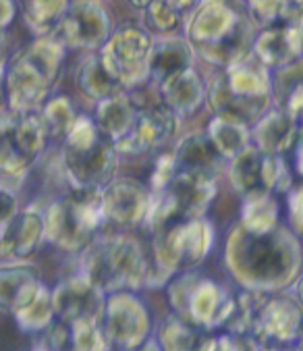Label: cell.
<instances>
[{
	"mask_svg": "<svg viewBox=\"0 0 303 351\" xmlns=\"http://www.w3.org/2000/svg\"><path fill=\"white\" fill-rule=\"evenodd\" d=\"M224 266L243 291L282 293L303 272V243L284 223L268 233H250L237 225L224 243Z\"/></svg>",
	"mask_w": 303,
	"mask_h": 351,
	"instance_id": "6da1fadb",
	"label": "cell"
},
{
	"mask_svg": "<svg viewBox=\"0 0 303 351\" xmlns=\"http://www.w3.org/2000/svg\"><path fill=\"white\" fill-rule=\"evenodd\" d=\"M66 50L52 38H34L7 64L5 100L15 112H40L62 75Z\"/></svg>",
	"mask_w": 303,
	"mask_h": 351,
	"instance_id": "7a4b0ae2",
	"label": "cell"
},
{
	"mask_svg": "<svg viewBox=\"0 0 303 351\" xmlns=\"http://www.w3.org/2000/svg\"><path fill=\"white\" fill-rule=\"evenodd\" d=\"M80 256L82 274L106 295L147 289L152 258L129 233H100Z\"/></svg>",
	"mask_w": 303,
	"mask_h": 351,
	"instance_id": "3957f363",
	"label": "cell"
},
{
	"mask_svg": "<svg viewBox=\"0 0 303 351\" xmlns=\"http://www.w3.org/2000/svg\"><path fill=\"white\" fill-rule=\"evenodd\" d=\"M206 104L214 117L254 127L274 106L270 71L254 56L216 71L206 84Z\"/></svg>",
	"mask_w": 303,
	"mask_h": 351,
	"instance_id": "277c9868",
	"label": "cell"
},
{
	"mask_svg": "<svg viewBox=\"0 0 303 351\" xmlns=\"http://www.w3.org/2000/svg\"><path fill=\"white\" fill-rule=\"evenodd\" d=\"M152 235V266L147 289L169 285L173 276L185 270L199 268L216 243V229L204 219L175 221Z\"/></svg>",
	"mask_w": 303,
	"mask_h": 351,
	"instance_id": "5b68a950",
	"label": "cell"
},
{
	"mask_svg": "<svg viewBox=\"0 0 303 351\" xmlns=\"http://www.w3.org/2000/svg\"><path fill=\"white\" fill-rule=\"evenodd\" d=\"M117 146L98 129L94 117L80 114L60 144V169L71 189H104L117 173Z\"/></svg>",
	"mask_w": 303,
	"mask_h": 351,
	"instance_id": "8992f818",
	"label": "cell"
},
{
	"mask_svg": "<svg viewBox=\"0 0 303 351\" xmlns=\"http://www.w3.org/2000/svg\"><path fill=\"white\" fill-rule=\"evenodd\" d=\"M46 241L66 254H82L108 223L102 189H71L52 197L44 208Z\"/></svg>",
	"mask_w": 303,
	"mask_h": 351,
	"instance_id": "52a82bcc",
	"label": "cell"
},
{
	"mask_svg": "<svg viewBox=\"0 0 303 351\" xmlns=\"http://www.w3.org/2000/svg\"><path fill=\"white\" fill-rule=\"evenodd\" d=\"M48 146L50 139L38 112L5 108L0 112V185L19 193Z\"/></svg>",
	"mask_w": 303,
	"mask_h": 351,
	"instance_id": "ba28073f",
	"label": "cell"
},
{
	"mask_svg": "<svg viewBox=\"0 0 303 351\" xmlns=\"http://www.w3.org/2000/svg\"><path fill=\"white\" fill-rule=\"evenodd\" d=\"M167 293L173 314L210 332L222 328L233 298V291L224 289L218 280L204 274L199 268L173 276L167 285Z\"/></svg>",
	"mask_w": 303,
	"mask_h": 351,
	"instance_id": "9c48e42d",
	"label": "cell"
},
{
	"mask_svg": "<svg viewBox=\"0 0 303 351\" xmlns=\"http://www.w3.org/2000/svg\"><path fill=\"white\" fill-rule=\"evenodd\" d=\"M218 193V183L212 177L177 171V175L158 191H152V204L145 219L149 233L175 223L204 219Z\"/></svg>",
	"mask_w": 303,
	"mask_h": 351,
	"instance_id": "30bf717a",
	"label": "cell"
},
{
	"mask_svg": "<svg viewBox=\"0 0 303 351\" xmlns=\"http://www.w3.org/2000/svg\"><path fill=\"white\" fill-rule=\"evenodd\" d=\"M152 42L154 38L141 25H121L100 48L98 56L104 69L123 92H135L149 84Z\"/></svg>",
	"mask_w": 303,
	"mask_h": 351,
	"instance_id": "8fae6325",
	"label": "cell"
},
{
	"mask_svg": "<svg viewBox=\"0 0 303 351\" xmlns=\"http://www.w3.org/2000/svg\"><path fill=\"white\" fill-rule=\"evenodd\" d=\"M233 189L241 195H256V193H272V195H287L293 187V173L284 156L266 154L254 146L233 158L226 167Z\"/></svg>",
	"mask_w": 303,
	"mask_h": 351,
	"instance_id": "7c38bea8",
	"label": "cell"
},
{
	"mask_svg": "<svg viewBox=\"0 0 303 351\" xmlns=\"http://www.w3.org/2000/svg\"><path fill=\"white\" fill-rule=\"evenodd\" d=\"M181 119L160 100L137 102V114L129 133L117 142L119 156H141L169 144L179 135Z\"/></svg>",
	"mask_w": 303,
	"mask_h": 351,
	"instance_id": "4fadbf2b",
	"label": "cell"
},
{
	"mask_svg": "<svg viewBox=\"0 0 303 351\" xmlns=\"http://www.w3.org/2000/svg\"><path fill=\"white\" fill-rule=\"evenodd\" d=\"M102 326L110 347L133 351L149 339L152 318L147 306L131 291L106 295Z\"/></svg>",
	"mask_w": 303,
	"mask_h": 351,
	"instance_id": "5bb4252c",
	"label": "cell"
},
{
	"mask_svg": "<svg viewBox=\"0 0 303 351\" xmlns=\"http://www.w3.org/2000/svg\"><path fill=\"white\" fill-rule=\"evenodd\" d=\"M112 34V17L100 3H69L50 36L64 50H100Z\"/></svg>",
	"mask_w": 303,
	"mask_h": 351,
	"instance_id": "9a60e30c",
	"label": "cell"
},
{
	"mask_svg": "<svg viewBox=\"0 0 303 351\" xmlns=\"http://www.w3.org/2000/svg\"><path fill=\"white\" fill-rule=\"evenodd\" d=\"M303 335V312L291 293L268 295L258 312L252 328V339L264 345L295 347Z\"/></svg>",
	"mask_w": 303,
	"mask_h": 351,
	"instance_id": "2e32d148",
	"label": "cell"
},
{
	"mask_svg": "<svg viewBox=\"0 0 303 351\" xmlns=\"http://www.w3.org/2000/svg\"><path fill=\"white\" fill-rule=\"evenodd\" d=\"M149 204V185L131 177H114L102 189V208L106 221L117 225L119 229H133L145 225Z\"/></svg>",
	"mask_w": 303,
	"mask_h": 351,
	"instance_id": "e0dca14e",
	"label": "cell"
},
{
	"mask_svg": "<svg viewBox=\"0 0 303 351\" xmlns=\"http://www.w3.org/2000/svg\"><path fill=\"white\" fill-rule=\"evenodd\" d=\"M241 17L243 13L229 3H195L185 21V38L195 56L220 44L237 27Z\"/></svg>",
	"mask_w": 303,
	"mask_h": 351,
	"instance_id": "ac0fdd59",
	"label": "cell"
},
{
	"mask_svg": "<svg viewBox=\"0 0 303 351\" xmlns=\"http://www.w3.org/2000/svg\"><path fill=\"white\" fill-rule=\"evenodd\" d=\"M52 306L56 320L64 324H73L86 318L102 320L106 293L80 272L69 278H62L52 289Z\"/></svg>",
	"mask_w": 303,
	"mask_h": 351,
	"instance_id": "d6986e66",
	"label": "cell"
},
{
	"mask_svg": "<svg viewBox=\"0 0 303 351\" xmlns=\"http://www.w3.org/2000/svg\"><path fill=\"white\" fill-rule=\"evenodd\" d=\"M46 241L44 208L36 204L21 208V213L0 231V258L5 262H27Z\"/></svg>",
	"mask_w": 303,
	"mask_h": 351,
	"instance_id": "ffe728a7",
	"label": "cell"
},
{
	"mask_svg": "<svg viewBox=\"0 0 303 351\" xmlns=\"http://www.w3.org/2000/svg\"><path fill=\"white\" fill-rule=\"evenodd\" d=\"M48 287L38 266L29 262H7L0 266V312L17 314Z\"/></svg>",
	"mask_w": 303,
	"mask_h": 351,
	"instance_id": "44dd1931",
	"label": "cell"
},
{
	"mask_svg": "<svg viewBox=\"0 0 303 351\" xmlns=\"http://www.w3.org/2000/svg\"><path fill=\"white\" fill-rule=\"evenodd\" d=\"M195 52L185 36L154 38L149 52V88L158 90L167 80L195 69Z\"/></svg>",
	"mask_w": 303,
	"mask_h": 351,
	"instance_id": "7402d4cb",
	"label": "cell"
},
{
	"mask_svg": "<svg viewBox=\"0 0 303 351\" xmlns=\"http://www.w3.org/2000/svg\"><path fill=\"white\" fill-rule=\"evenodd\" d=\"M252 56L268 71H276V69L303 56V32L289 25L262 29L256 36Z\"/></svg>",
	"mask_w": 303,
	"mask_h": 351,
	"instance_id": "603a6c76",
	"label": "cell"
},
{
	"mask_svg": "<svg viewBox=\"0 0 303 351\" xmlns=\"http://www.w3.org/2000/svg\"><path fill=\"white\" fill-rule=\"evenodd\" d=\"M173 156L177 171L206 175L212 179H216L226 165V160L218 154L206 131H191L181 137L175 146Z\"/></svg>",
	"mask_w": 303,
	"mask_h": 351,
	"instance_id": "cb8c5ba5",
	"label": "cell"
},
{
	"mask_svg": "<svg viewBox=\"0 0 303 351\" xmlns=\"http://www.w3.org/2000/svg\"><path fill=\"white\" fill-rule=\"evenodd\" d=\"M299 137V123L284 110L272 106L254 127H252V146L266 152L284 156L293 150Z\"/></svg>",
	"mask_w": 303,
	"mask_h": 351,
	"instance_id": "d4e9b609",
	"label": "cell"
},
{
	"mask_svg": "<svg viewBox=\"0 0 303 351\" xmlns=\"http://www.w3.org/2000/svg\"><path fill=\"white\" fill-rule=\"evenodd\" d=\"M158 98L169 110L183 119L199 110L206 102V84L195 69H189V71L167 80L158 88Z\"/></svg>",
	"mask_w": 303,
	"mask_h": 351,
	"instance_id": "484cf974",
	"label": "cell"
},
{
	"mask_svg": "<svg viewBox=\"0 0 303 351\" xmlns=\"http://www.w3.org/2000/svg\"><path fill=\"white\" fill-rule=\"evenodd\" d=\"M162 351H216L218 335L204 330L177 314H169L156 335Z\"/></svg>",
	"mask_w": 303,
	"mask_h": 351,
	"instance_id": "4316f807",
	"label": "cell"
},
{
	"mask_svg": "<svg viewBox=\"0 0 303 351\" xmlns=\"http://www.w3.org/2000/svg\"><path fill=\"white\" fill-rule=\"evenodd\" d=\"M272 104L289 112L303 127V56L270 71Z\"/></svg>",
	"mask_w": 303,
	"mask_h": 351,
	"instance_id": "83f0119b",
	"label": "cell"
},
{
	"mask_svg": "<svg viewBox=\"0 0 303 351\" xmlns=\"http://www.w3.org/2000/svg\"><path fill=\"white\" fill-rule=\"evenodd\" d=\"M135 114H137L135 98L129 92H121V94L110 96L96 104L94 121L110 142L117 144L129 133V129L135 121Z\"/></svg>",
	"mask_w": 303,
	"mask_h": 351,
	"instance_id": "f1b7e54d",
	"label": "cell"
},
{
	"mask_svg": "<svg viewBox=\"0 0 303 351\" xmlns=\"http://www.w3.org/2000/svg\"><path fill=\"white\" fill-rule=\"evenodd\" d=\"M141 7V27L152 38L177 36L181 27L195 7V3H167V0H154V3H137Z\"/></svg>",
	"mask_w": 303,
	"mask_h": 351,
	"instance_id": "f546056e",
	"label": "cell"
},
{
	"mask_svg": "<svg viewBox=\"0 0 303 351\" xmlns=\"http://www.w3.org/2000/svg\"><path fill=\"white\" fill-rule=\"evenodd\" d=\"M239 225L250 233H268L282 225V204L278 195L272 193H256L243 197Z\"/></svg>",
	"mask_w": 303,
	"mask_h": 351,
	"instance_id": "4dcf8cb0",
	"label": "cell"
},
{
	"mask_svg": "<svg viewBox=\"0 0 303 351\" xmlns=\"http://www.w3.org/2000/svg\"><path fill=\"white\" fill-rule=\"evenodd\" d=\"M206 133L226 162H231L252 146V127L237 121L212 117L206 127Z\"/></svg>",
	"mask_w": 303,
	"mask_h": 351,
	"instance_id": "1f68e13d",
	"label": "cell"
},
{
	"mask_svg": "<svg viewBox=\"0 0 303 351\" xmlns=\"http://www.w3.org/2000/svg\"><path fill=\"white\" fill-rule=\"evenodd\" d=\"M75 82H77V88L80 92L94 100L96 104L110 98V96H117L123 92V88L110 77V73L104 69L102 60L98 54L90 56L77 71V77H75Z\"/></svg>",
	"mask_w": 303,
	"mask_h": 351,
	"instance_id": "d6a6232c",
	"label": "cell"
},
{
	"mask_svg": "<svg viewBox=\"0 0 303 351\" xmlns=\"http://www.w3.org/2000/svg\"><path fill=\"white\" fill-rule=\"evenodd\" d=\"M40 119H42V125L46 129V135L52 144H62L64 137L71 133L73 125L77 123L80 114L75 112V106L73 102L66 98V96H54L50 98L42 110L38 112Z\"/></svg>",
	"mask_w": 303,
	"mask_h": 351,
	"instance_id": "836d02e7",
	"label": "cell"
},
{
	"mask_svg": "<svg viewBox=\"0 0 303 351\" xmlns=\"http://www.w3.org/2000/svg\"><path fill=\"white\" fill-rule=\"evenodd\" d=\"M66 7H69V3H64V0H54V3L38 0V3H19L17 5L19 15L23 17L27 27L36 34V38H50L54 34V29L58 27Z\"/></svg>",
	"mask_w": 303,
	"mask_h": 351,
	"instance_id": "e575fe53",
	"label": "cell"
},
{
	"mask_svg": "<svg viewBox=\"0 0 303 351\" xmlns=\"http://www.w3.org/2000/svg\"><path fill=\"white\" fill-rule=\"evenodd\" d=\"M56 320L54 314V306H52V289L44 287V291L21 312L15 314V322L19 326V330L23 332H34L40 335L44 332L52 322Z\"/></svg>",
	"mask_w": 303,
	"mask_h": 351,
	"instance_id": "d590c367",
	"label": "cell"
},
{
	"mask_svg": "<svg viewBox=\"0 0 303 351\" xmlns=\"http://www.w3.org/2000/svg\"><path fill=\"white\" fill-rule=\"evenodd\" d=\"M71 330V351H110L102 320L86 318L69 324Z\"/></svg>",
	"mask_w": 303,
	"mask_h": 351,
	"instance_id": "8d00e7d4",
	"label": "cell"
},
{
	"mask_svg": "<svg viewBox=\"0 0 303 351\" xmlns=\"http://www.w3.org/2000/svg\"><path fill=\"white\" fill-rule=\"evenodd\" d=\"M284 215H287V227L295 231L297 235H303V185H295L287 193L284 204Z\"/></svg>",
	"mask_w": 303,
	"mask_h": 351,
	"instance_id": "74e56055",
	"label": "cell"
},
{
	"mask_svg": "<svg viewBox=\"0 0 303 351\" xmlns=\"http://www.w3.org/2000/svg\"><path fill=\"white\" fill-rule=\"evenodd\" d=\"M177 175V165H175V156L173 154H162L156 158V165H154V171L149 175V189L152 191H158L162 189L173 177Z\"/></svg>",
	"mask_w": 303,
	"mask_h": 351,
	"instance_id": "f35d334b",
	"label": "cell"
},
{
	"mask_svg": "<svg viewBox=\"0 0 303 351\" xmlns=\"http://www.w3.org/2000/svg\"><path fill=\"white\" fill-rule=\"evenodd\" d=\"M19 213H21L19 193L5 185H0V231H3Z\"/></svg>",
	"mask_w": 303,
	"mask_h": 351,
	"instance_id": "ab89813d",
	"label": "cell"
},
{
	"mask_svg": "<svg viewBox=\"0 0 303 351\" xmlns=\"http://www.w3.org/2000/svg\"><path fill=\"white\" fill-rule=\"evenodd\" d=\"M17 13H19L17 3H11V0H0V36H3L5 29L11 27Z\"/></svg>",
	"mask_w": 303,
	"mask_h": 351,
	"instance_id": "60d3db41",
	"label": "cell"
},
{
	"mask_svg": "<svg viewBox=\"0 0 303 351\" xmlns=\"http://www.w3.org/2000/svg\"><path fill=\"white\" fill-rule=\"evenodd\" d=\"M293 165H295V171L297 175L303 179V135L299 133L297 142L293 146Z\"/></svg>",
	"mask_w": 303,
	"mask_h": 351,
	"instance_id": "b9f144b4",
	"label": "cell"
},
{
	"mask_svg": "<svg viewBox=\"0 0 303 351\" xmlns=\"http://www.w3.org/2000/svg\"><path fill=\"white\" fill-rule=\"evenodd\" d=\"M291 295H293V300L297 302V306L301 308V312H303V272L299 274V278L293 283V287H291Z\"/></svg>",
	"mask_w": 303,
	"mask_h": 351,
	"instance_id": "7bdbcfd3",
	"label": "cell"
},
{
	"mask_svg": "<svg viewBox=\"0 0 303 351\" xmlns=\"http://www.w3.org/2000/svg\"><path fill=\"white\" fill-rule=\"evenodd\" d=\"M133 351H162V347H160V343H158L156 337H149L145 343H141V345L135 347Z\"/></svg>",
	"mask_w": 303,
	"mask_h": 351,
	"instance_id": "ee69618b",
	"label": "cell"
},
{
	"mask_svg": "<svg viewBox=\"0 0 303 351\" xmlns=\"http://www.w3.org/2000/svg\"><path fill=\"white\" fill-rule=\"evenodd\" d=\"M7 64H9V58L5 56V48L0 44V86H5V73H7Z\"/></svg>",
	"mask_w": 303,
	"mask_h": 351,
	"instance_id": "f6af8a7d",
	"label": "cell"
},
{
	"mask_svg": "<svg viewBox=\"0 0 303 351\" xmlns=\"http://www.w3.org/2000/svg\"><path fill=\"white\" fill-rule=\"evenodd\" d=\"M258 351H297V347H276V345H264V347H258Z\"/></svg>",
	"mask_w": 303,
	"mask_h": 351,
	"instance_id": "bcb514c9",
	"label": "cell"
},
{
	"mask_svg": "<svg viewBox=\"0 0 303 351\" xmlns=\"http://www.w3.org/2000/svg\"><path fill=\"white\" fill-rule=\"evenodd\" d=\"M7 108V100H5V86H0V112Z\"/></svg>",
	"mask_w": 303,
	"mask_h": 351,
	"instance_id": "7dc6e473",
	"label": "cell"
},
{
	"mask_svg": "<svg viewBox=\"0 0 303 351\" xmlns=\"http://www.w3.org/2000/svg\"><path fill=\"white\" fill-rule=\"evenodd\" d=\"M295 347H297V351H303V335H301V339L297 341V345H295Z\"/></svg>",
	"mask_w": 303,
	"mask_h": 351,
	"instance_id": "c3c4849f",
	"label": "cell"
},
{
	"mask_svg": "<svg viewBox=\"0 0 303 351\" xmlns=\"http://www.w3.org/2000/svg\"><path fill=\"white\" fill-rule=\"evenodd\" d=\"M32 351H50V349H46V347H42V345H38V343H36Z\"/></svg>",
	"mask_w": 303,
	"mask_h": 351,
	"instance_id": "681fc988",
	"label": "cell"
}]
</instances>
